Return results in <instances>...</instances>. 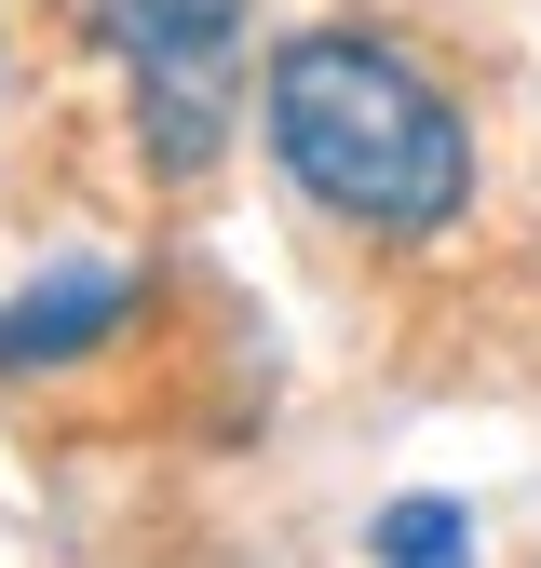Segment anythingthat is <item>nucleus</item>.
I'll return each mask as SVG.
<instances>
[{
  "label": "nucleus",
  "mask_w": 541,
  "mask_h": 568,
  "mask_svg": "<svg viewBox=\"0 0 541 568\" xmlns=\"http://www.w3.org/2000/svg\"><path fill=\"white\" fill-rule=\"evenodd\" d=\"M82 28L135 82V135L163 176H203L244 109V0H82Z\"/></svg>",
  "instance_id": "obj_2"
},
{
  "label": "nucleus",
  "mask_w": 541,
  "mask_h": 568,
  "mask_svg": "<svg viewBox=\"0 0 541 568\" xmlns=\"http://www.w3.org/2000/svg\"><path fill=\"white\" fill-rule=\"evenodd\" d=\"M379 568H473L460 501H392V515H379Z\"/></svg>",
  "instance_id": "obj_4"
},
{
  "label": "nucleus",
  "mask_w": 541,
  "mask_h": 568,
  "mask_svg": "<svg viewBox=\"0 0 541 568\" xmlns=\"http://www.w3.org/2000/svg\"><path fill=\"white\" fill-rule=\"evenodd\" d=\"M135 312V271H54V284H28L14 312H0V366H68V352H95L109 325Z\"/></svg>",
  "instance_id": "obj_3"
},
{
  "label": "nucleus",
  "mask_w": 541,
  "mask_h": 568,
  "mask_svg": "<svg viewBox=\"0 0 541 568\" xmlns=\"http://www.w3.org/2000/svg\"><path fill=\"white\" fill-rule=\"evenodd\" d=\"M270 150L285 176L353 231H392L420 244L473 203V135L460 109L433 95V68H406L392 41L366 28H298L270 54Z\"/></svg>",
  "instance_id": "obj_1"
}]
</instances>
